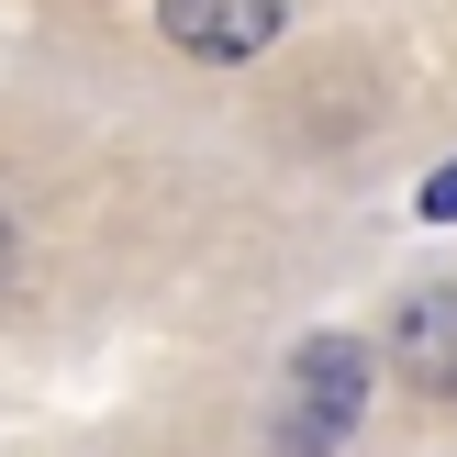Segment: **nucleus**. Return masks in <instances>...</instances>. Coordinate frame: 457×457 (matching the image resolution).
Masks as SVG:
<instances>
[{
	"label": "nucleus",
	"mask_w": 457,
	"mask_h": 457,
	"mask_svg": "<svg viewBox=\"0 0 457 457\" xmlns=\"http://www.w3.org/2000/svg\"><path fill=\"white\" fill-rule=\"evenodd\" d=\"M357 402H369V346L357 335H312L290 346V379H279V457H335L357 436Z\"/></svg>",
	"instance_id": "nucleus-1"
},
{
	"label": "nucleus",
	"mask_w": 457,
	"mask_h": 457,
	"mask_svg": "<svg viewBox=\"0 0 457 457\" xmlns=\"http://www.w3.org/2000/svg\"><path fill=\"white\" fill-rule=\"evenodd\" d=\"M279 22H290V0H156V34H168L179 56H201V67L268 56V45H279Z\"/></svg>",
	"instance_id": "nucleus-2"
},
{
	"label": "nucleus",
	"mask_w": 457,
	"mask_h": 457,
	"mask_svg": "<svg viewBox=\"0 0 457 457\" xmlns=\"http://www.w3.org/2000/svg\"><path fill=\"white\" fill-rule=\"evenodd\" d=\"M391 357H402V379H413V391L457 402V290H413V302H402Z\"/></svg>",
	"instance_id": "nucleus-3"
},
{
	"label": "nucleus",
	"mask_w": 457,
	"mask_h": 457,
	"mask_svg": "<svg viewBox=\"0 0 457 457\" xmlns=\"http://www.w3.org/2000/svg\"><path fill=\"white\" fill-rule=\"evenodd\" d=\"M22 279H34V257H22V235H12V212H0V312L22 302Z\"/></svg>",
	"instance_id": "nucleus-4"
},
{
	"label": "nucleus",
	"mask_w": 457,
	"mask_h": 457,
	"mask_svg": "<svg viewBox=\"0 0 457 457\" xmlns=\"http://www.w3.org/2000/svg\"><path fill=\"white\" fill-rule=\"evenodd\" d=\"M413 212H424V223H457V156H446L436 179H424V201H413Z\"/></svg>",
	"instance_id": "nucleus-5"
}]
</instances>
